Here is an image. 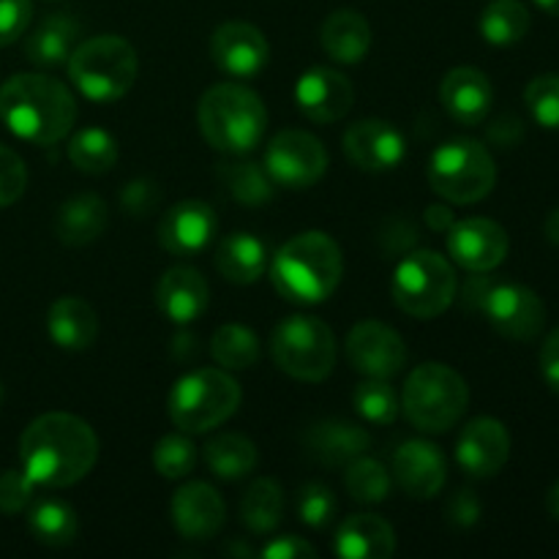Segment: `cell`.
Masks as SVG:
<instances>
[{
	"instance_id": "53",
	"label": "cell",
	"mask_w": 559,
	"mask_h": 559,
	"mask_svg": "<svg viewBox=\"0 0 559 559\" xmlns=\"http://www.w3.org/2000/svg\"><path fill=\"white\" fill-rule=\"evenodd\" d=\"M546 511H549L551 519L559 522V480L549 489V497H546Z\"/></svg>"
},
{
	"instance_id": "17",
	"label": "cell",
	"mask_w": 559,
	"mask_h": 559,
	"mask_svg": "<svg viewBox=\"0 0 559 559\" xmlns=\"http://www.w3.org/2000/svg\"><path fill=\"white\" fill-rule=\"evenodd\" d=\"M511 459V435L497 418H475L462 429L456 462L469 478H495Z\"/></svg>"
},
{
	"instance_id": "51",
	"label": "cell",
	"mask_w": 559,
	"mask_h": 559,
	"mask_svg": "<svg viewBox=\"0 0 559 559\" xmlns=\"http://www.w3.org/2000/svg\"><path fill=\"white\" fill-rule=\"evenodd\" d=\"M453 211L445 205H429L426 207V224H429L431 229H437V233H448V229L453 227Z\"/></svg>"
},
{
	"instance_id": "6",
	"label": "cell",
	"mask_w": 559,
	"mask_h": 559,
	"mask_svg": "<svg viewBox=\"0 0 559 559\" xmlns=\"http://www.w3.org/2000/svg\"><path fill=\"white\" fill-rule=\"evenodd\" d=\"M467 404L469 388L459 371L445 364H420L404 382L399 407L418 431L445 435L462 420Z\"/></svg>"
},
{
	"instance_id": "15",
	"label": "cell",
	"mask_w": 559,
	"mask_h": 559,
	"mask_svg": "<svg viewBox=\"0 0 559 559\" xmlns=\"http://www.w3.org/2000/svg\"><path fill=\"white\" fill-rule=\"evenodd\" d=\"M211 58L233 80H251L271 60V47L260 27L249 22H224L211 36Z\"/></svg>"
},
{
	"instance_id": "30",
	"label": "cell",
	"mask_w": 559,
	"mask_h": 559,
	"mask_svg": "<svg viewBox=\"0 0 559 559\" xmlns=\"http://www.w3.org/2000/svg\"><path fill=\"white\" fill-rule=\"evenodd\" d=\"M216 267L227 282L254 284L267 267V249L249 233H233L216 246Z\"/></svg>"
},
{
	"instance_id": "27",
	"label": "cell",
	"mask_w": 559,
	"mask_h": 559,
	"mask_svg": "<svg viewBox=\"0 0 559 559\" xmlns=\"http://www.w3.org/2000/svg\"><path fill=\"white\" fill-rule=\"evenodd\" d=\"M47 328L58 347L82 353V349L93 347V342H96L98 317L87 300L76 298V295H66V298H58L49 306Z\"/></svg>"
},
{
	"instance_id": "10",
	"label": "cell",
	"mask_w": 559,
	"mask_h": 559,
	"mask_svg": "<svg viewBox=\"0 0 559 559\" xmlns=\"http://www.w3.org/2000/svg\"><path fill=\"white\" fill-rule=\"evenodd\" d=\"M393 300L415 320L440 317L456 298V273L442 254L418 249L399 262L391 284Z\"/></svg>"
},
{
	"instance_id": "12",
	"label": "cell",
	"mask_w": 559,
	"mask_h": 559,
	"mask_svg": "<svg viewBox=\"0 0 559 559\" xmlns=\"http://www.w3.org/2000/svg\"><path fill=\"white\" fill-rule=\"evenodd\" d=\"M480 314H486L491 328L511 342H533L546 325L544 300L524 284H491L480 304Z\"/></svg>"
},
{
	"instance_id": "45",
	"label": "cell",
	"mask_w": 559,
	"mask_h": 559,
	"mask_svg": "<svg viewBox=\"0 0 559 559\" xmlns=\"http://www.w3.org/2000/svg\"><path fill=\"white\" fill-rule=\"evenodd\" d=\"M158 202H162V189H158L156 180L151 178H136L120 189V207H123L129 216H147V213L156 211Z\"/></svg>"
},
{
	"instance_id": "5",
	"label": "cell",
	"mask_w": 559,
	"mask_h": 559,
	"mask_svg": "<svg viewBox=\"0 0 559 559\" xmlns=\"http://www.w3.org/2000/svg\"><path fill=\"white\" fill-rule=\"evenodd\" d=\"M66 63H69V80L93 104H112L123 98L140 71L136 49L115 33L76 44Z\"/></svg>"
},
{
	"instance_id": "29",
	"label": "cell",
	"mask_w": 559,
	"mask_h": 559,
	"mask_svg": "<svg viewBox=\"0 0 559 559\" xmlns=\"http://www.w3.org/2000/svg\"><path fill=\"white\" fill-rule=\"evenodd\" d=\"M80 38V22L69 14H49L27 36L25 55L36 66H60L71 58Z\"/></svg>"
},
{
	"instance_id": "13",
	"label": "cell",
	"mask_w": 559,
	"mask_h": 559,
	"mask_svg": "<svg viewBox=\"0 0 559 559\" xmlns=\"http://www.w3.org/2000/svg\"><path fill=\"white\" fill-rule=\"evenodd\" d=\"M347 360L364 377L388 380V377L399 374L404 369L407 347H404V338L391 325L380 320H364L349 331Z\"/></svg>"
},
{
	"instance_id": "38",
	"label": "cell",
	"mask_w": 559,
	"mask_h": 559,
	"mask_svg": "<svg viewBox=\"0 0 559 559\" xmlns=\"http://www.w3.org/2000/svg\"><path fill=\"white\" fill-rule=\"evenodd\" d=\"M344 486L355 502L374 506V502H385L391 495V473L377 459L358 456L344 469Z\"/></svg>"
},
{
	"instance_id": "20",
	"label": "cell",
	"mask_w": 559,
	"mask_h": 559,
	"mask_svg": "<svg viewBox=\"0 0 559 559\" xmlns=\"http://www.w3.org/2000/svg\"><path fill=\"white\" fill-rule=\"evenodd\" d=\"M169 516L186 540H211L224 527L227 506L213 486L186 484L173 495Z\"/></svg>"
},
{
	"instance_id": "32",
	"label": "cell",
	"mask_w": 559,
	"mask_h": 559,
	"mask_svg": "<svg viewBox=\"0 0 559 559\" xmlns=\"http://www.w3.org/2000/svg\"><path fill=\"white\" fill-rule=\"evenodd\" d=\"M260 453L243 435H218L205 445V464L222 480H240L254 473Z\"/></svg>"
},
{
	"instance_id": "36",
	"label": "cell",
	"mask_w": 559,
	"mask_h": 559,
	"mask_svg": "<svg viewBox=\"0 0 559 559\" xmlns=\"http://www.w3.org/2000/svg\"><path fill=\"white\" fill-rule=\"evenodd\" d=\"M218 178H222L224 189L243 205H265L273 197V180L265 173V167L254 162H224L218 167Z\"/></svg>"
},
{
	"instance_id": "47",
	"label": "cell",
	"mask_w": 559,
	"mask_h": 559,
	"mask_svg": "<svg viewBox=\"0 0 559 559\" xmlns=\"http://www.w3.org/2000/svg\"><path fill=\"white\" fill-rule=\"evenodd\" d=\"M480 500L475 497V491L462 489L448 500V519H451L456 527H473L480 522Z\"/></svg>"
},
{
	"instance_id": "18",
	"label": "cell",
	"mask_w": 559,
	"mask_h": 559,
	"mask_svg": "<svg viewBox=\"0 0 559 559\" xmlns=\"http://www.w3.org/2000/svg\"><path fill=\"white\" fill-rule=\"evenodd\" d=\"M218 218L202 200H183L169 207L158 224V243L175 257H194L211 246Z\"/></svg>"
},
{
	"instance_id": "50",
	"label": "cell",
	"mask_w": 559,
	"mask_h": 559,
	"mask_svg": "<svg viewBox=\"0 0 559 559\" xmlns=\"http://www.w3.org/2000/svg\"><path fill=\"white\" fill-rule=\"evenodd\" d=\"M540 371L551 391L559 393V328L546 336L544 347H540Z\"/></svg>"
},
{
	"instance_id": "35",
	"label": "cell",
	"mask_w": 559,
	"mask_h": 559,
	"mask_svg": "<svg viewBox=\"0 0 559 559\" xmlns=\"http://www.w3.org/2000/svg\"><path fill=\"white\" fill-rule=\"evenodd\" d=\"M69 158L80 173L104 175L118 164V142L104 129H82L71 136Z\"/></svg>"
},
{
	"instance_id": "26",
	"label": "cell",
	"mask_w": 559,
	"mask_h": 559,
	"mask_svg": "<svg viewBox=\"0 0 559 559\" xmlns=\"http://www.w3.org/2000/svg\"><path fill=\"white\" fill-rule=\"evenodd\" d=\"M320 41L328 58L344 66H355L369 55L371 25L360 11L338 9L333 14H328V20L322 22Z\"/></svg>"
},
{
	"instance_id": "33",
	"label": "cell",
	"mask_w": 559,
	"mask_h": 559,
	"mask_svg": "<svg viewBox=\"0 0 559 559\" xmlns=\"http://www.w3.org/2000/svg\"><path fill=\"white\" fill-rule=\"evenodd\" d=\"M284 516V491L276 480L260 478L240 500V519L254 535H271Z\"/></svg>"
},
{
	"instance_id": "28",
	"label": "cell",
	"mask_w": 559,
	"mask_h": 559,
	"mask_svg": "<svg viewBox=\"0 0 559 559\" xmlns=\"http://www.w3.org/2000/svg\"><path fill=\"white\" fill-rule=\"evenodd\" d=\"M109 213L102 197L76 194L66 200L55 213V235L66 246H87L102 238Z\"/></svg>"
},
{
	"instance_id": "52",
	"label": "cell",
	"mask_w": 559,
	"mask_h": 559,
	"mask_svg": "<svg viewBox=\"0 0 559 559\" xmlns=\"http://www.w3.org/2000/svg\"><path fill=\"white\" fill-rule=\"evenodd\" d=\"M544 229H546V240H549V243H555L559 249V207H555V211L546 216V227Z\"/></svg>"
},
{
	"instance_id": "22",
	"label": "cell",
	"mask_w": 559,
	"mask_h": 559,
	"mask_svg": "<svg viewBox=\"0 0 559 559\" xmlns=\"http://www.w3.org/2000/svg\"><path fill=\"white\" fill-rule=\"evenodd\" d=\"M440 102L456 123L478 126L491 112L495 87H491V80L480 69L459 66V69L448 71L445 80H442Z\"/></svg>"
},
{
	"instance_id": "54",
	"label": "cell",
	"mask_w": 559,
	"mask_h": 559,
	"mask_svg": "<svg viewBox=\"0 0 559 559\" xmlns=\"http://www.w3.org/2000/svg\"><path fill=\"white\" fill-rule=\"evenodd\" d=\"M535 3H538V9H544L546 14L559 16V0H535Z\"/></svg>"
},
{
	"instance_id": "8",
	"label": "cell",
	"mask_w": 559,
	"mask_h": 559,
	"mask_svg": "<svg viewBox=\"0 0 559 559\" xmlns=\"http://www.w3.org/2000/svg\"><path fill=\"white\" fill-rule=\"evenodd\" d=\"M429 183L442 200L453 205H473L491 194L497 183V164L489 147L459 136L448 140L431 153Z\"/></svg>"
},
{
	"instance_id": "40",
	"label": "cell",
	"mask_w": 559,
	"mask_h": 559,
	"mask_svg": "<svg viewBox=\"0 0 559 559\" xmlns=\"http://www.w3.org/2000/svg\"><path fill=\"white\" fill-rule=\"evenodd\" d=\"M153 467L162 478L178 480L186 478L197 467V448L194 442L183 435H167L153 448Z\"/></svg>"
},
{
	"instance_id": "49",
	"label": "cell",
	"mask_w": 559,
	"mask_h": 559,
	"mask_svg": "<svg viewBox=\"0 0 559 559\" xmlns=\"http://www.w3.org/2000/svg\"><path fill=\"white\" fill-rule=\"evenodd\" d=\"M522 136H524V126L522 120L513 118V115H502V118H497L495 123L489 126V140L500 147L519 145Z\"/></svg>"
},
{
	"instance_id": "24",
	"label": "cell",
	"mask_w": 559,
	"mask_h": 559,
	"mask_svg": "<svg viewBox=\"0 0 559 559\" xmlns=\"http://www.w3.org/2000/svg\"><path fill=\"white\" fill-rule=\"evenodd\" d=\"M333 546L342 559H388L396 551V533L377 513H355L338 524Z\"/></svg>"
},
{
	"instance_id": "21",
	"label": "cell",
	"mask_w": 559,
	"mask_h": 559,
	"mask_svg": "<svg viewBox=\"0 0 559 559\" xmlns=\"http://www.w3.org/2000/svg\"><path fill=\"white\" fill-rule=\"evenodd\" d=\"M393 475L415 500H431L448 480V462L435 442L409 440L393 453Z\"/></svg>"
},
{
	"instance_id": "41",
	"label": "cell",
	"mask_w": 559,
	"mask_h": 559,
	"mask_svg": "<svg viewBox=\"0 0 559 559\" xmlns=\"http://www.w3.org/2000/svg\"><path fill=\"white\" fill-rule=\"evenodd\" d=\"M530 115L544 129L559 131V74H540L524 91Z\"/></svg>"
},
{
	"instance_id": "14",
	"label": "cell",
	"mask_w": 559,
	"mask_h": 559,
	"mask_svg": "<svg viewBox=\"0 0 559 559\" xmlns=\"http://www.w3.org/2000/svg\"><path fill=\"white\" fill-rule=\"evenodd\" d=\"M511 240L491 218H464L448 229V254L469 273H489L506 262Z\"/></svg>"
},
{
	"instance_id": "44",
	"label": "cell",
	"mask_w": 559,
	"mask_h": 559,
	"mask_svg": "<svg viewBox=\"0 0 559 559\" xmlns=\"http://www.w3.org/2000/svg\"><path fill=\"white\" fill-rule=\"evenodd\" d=\"M27 169L20 153L0 145V207H9L25 194Z\"/></svg>"
},
{
	"instance_id": "23",
	"label": "cell",
	"mask_w": 559,
	"mask_h": 559,
	"mask_svg": "<svg viewBox=\"0 0 559 559\" xmlns=\"http://www.w3.org/2000/svg\"><path fill=\"white\" fill-rule=\"evenodd\" d=\"M156 304L175 325H189L200 320L211 304V287L197 267H169L156 287Z\"/></svg>"
},
{
	"instance_id": "16",
	"label": "cell",
	"mask_w": 559,
	"mask_h": 559,
	"mask_svg": "<svg viewBox=\"0 0 559 559\" xmlns=\"http://www.w3.org/2000/svg\"><path fill=\"white\" fill-rule=\"evenodd\" d=\"M344 153L349 162L366 173L396 169L407 156V142L402 131L382 118H366L344 131Z\"/></svg>"
},
{
	"instance_id": "1",
	"label": "cell",
	"mask_w": 559,
	"mask_h": 559,
	"mask_svg": "<svg viewBox=\"0 0 559 559\" xmlns=\"http://www.w3.org/2000/svg\"><path fill=\"white\" fill-rule=\"evenodd\" d=\"M98 459V437L82 418L47 413L31 420L20 437L22 469L36 486L66 489L85 478Z\"/></svg>"
},
{
	"instance_id": "43",
	"label": "cell",
	"mask_w": 559,
	"mask_h": 559,
	"mask_svg": "<svg viewBox=\"0 0 559 559\" xmlns=\"http://www.w3.org/2000/svg\"><path fill=\"white\" fill-rule=\"evenodd\" d=\"M33 497H36V484L25 469H3L0 473V513L14 516L31 508Z\"/></svg>"
},
{
	"instance_id": "55",
	"label": "cell",
	"mask_w": 559,
	"mask_h": 559,
	"mask_svg": "<svg viewBox=\"0 0 559 559\" xmlns=\"http://www.w3.org/2000/svg\"><path fill=\"white\" fill-rule=\"evenodd\" d=\"M0 399H3V388H0Z\"/></svg>"
},
{
	"instance_id": "11",
	"label": "cell",
	"mask_w": 559,
	"mask_h": 559,
	"mask_svg": "<svg viewBox=\"0 0 559 559\" xmlns=\"http://www.w3.org/2000/svg\"><path fill=\"white\" fill-rule=\"evenodd\" d=\"M265 173L282 189L304 191L322 180L328 169V151L314 134L287 129L271 140L265 151Z\"/></svg>"
},
{
	"instance_id": "37",
	"label": "cell",
	"mask_w": 559,
	"mask_h": 559,
	"mask_svg": "<svg viewBox=\"0 0 559 559\" xmlns=\"http://www.w3.org/2000/svg\"><path fill=\"white\" fill-rule=\"evenodd\" d=\"M211 353L216 364L227 371H243L260 360V338L246 325H222L213 333Z\"/></svg>"
},
{
	"instance_id": "25",
	"label": "cell",
	"mask_w": 559,
	"mask_h": 559,
	"mask_svg": "<svg viewBox=\"0 0 559 559\" xmlns=\"http://www.w3.org/2000/svg\"><path fill=\"white\" fill-rule=\"evenodd\" d=\"M369 445V431L349 420H322L306 431V448L325 467H344L364 456Z\"/></svg>"
},
{
	"instance_id": "46",
	"label": "cell",
	"mask_w": 559,
	"mask_h": 559,
	"mask_svg": "<svg viewBox=\"0 0 559 559\" xmlns=\"http://www.w3.org/2000/svg\"><path fill=\"white\" fill-rule=\"evenodd\" d=\"M33 20V0H0V47L25 36Z\"/></svg>"
},
{
	"instance_id": "48",
	"label": "cell",
	"mask_w": 559,
	"mask_h": 559,
	"mask_svg": "<svg viewBox=\"0 0 559 559\" xmlns=\"http://www.w3.org/2000/svg\"><path fill=\"white\" fill-rule=\"evenodd\" d=\"M260 555L265 559H314L317 549L298 535H282V538H273Z\"/></svg>"
},
{
	"instance_id": "34",
	"label": "cell",
	"mask_w": 559,
	"mask_h": 559,
	"mask_svg": "<svg viewBox=\"0 0 559 559\" xmlns=\"http://www.w3.org/2000/svg\"><path fill=\"white\" fill-rule=\"evenodd\" d=\"M478 27L491 47H511L527 36L530 11L522 0H491L480 14Z\"/></svg>"
},
{
	"instance_id": "19",
	"label": "cell",
	"mask_w": 559,
	"mask_h": 559,
	"mask_svg": "<svg viewBox=\"0 0 559 559\" xmlns=\"http://www.w3.org/2000/svg\"><path fill=\"white\" fill-rule=\"evenodd\" d=\"M298 109L314 123H336L353 109L355 91L353 82L336 69L317 66L309 69L295 85Z\"/></svg>"
},
{
	"instance_id": "4",
	"label": "cell",
	"mask_w": 559,
	"mask_h": 559,
	"mask_svg": "<svg viewBox=\"0 0 559 559\" xmlns=\"http://www.w3.org/2000/svg\"><path fill=\"white\" fill-rule=\"evenodd\" d=\"M197 118L207 145L229 156L254 151L267 129V109L260 93L238 82L207 87L200 98Z\"/></svg>"
},
{
	"instance_id": "9",
	"label": "cell",
	"mask_w": 559,
	"mask_h": 559,
	"mask_svg": "<svg viewBox=\"0 0 559 559\" xmlns=\"http://www.w3.org/2000/svg\"><path fill=\"white\" fill-rule=\"evenodd\" d=\"M271 353L284 374L320 382L336 366V336L320 317L293 314L273 328Z\"/></svg>"
},
{
	"instance_id": "3",
	"label": "cell",
	"mask_w": 559,
	"mask_h": 559,
	"mask_svg": "<svg viewBox=\"0 0 559 559\" xmlns=\"http://www.w3.org/2000/svg\"><path fill=\"white\" fill-rule=\"evenodd\" d=\"M344 276V257L336 240L320 229L289 238L271 262L273 287L289 304L314 306L331 298Z\"/></svg>"
},
{
	"instance_id": "39",
	"label": "cell",
	"mask_w": 559,
	"mask_h": 559,
	"mask_svg": "<svg viewBox=\"0 0 559 559\" xmlns=\"http://www.w3.org/2000/svg\"><path fill=\"white\" fill-rule=\"evenodd\" d=\"M353 402H355V413L374 426L393 424L399 415L396 393H393V388L388 385V380H380V377H369V380L360 382V385L355 388Z\"/></svg>"
},
{
	"instance_id": "42",
	"label": "cell",
	"mask_w": 559,
	"mask_h": 559,
	"mask_svg": "<svg viewBox=\"0 0 559 559\" xmlns=\"http://www.w3.org/2000/svg\"><path fill=\"white\" fill-rule=\"evenodd\" d=\"M298 516L311 530H322L336 516V495L322 484H306L298 491Z\"/></svg>"
},
{
	"instance_id": "31",
	"label": "cell",
	"mask_w": 559,
	"mask_h": 559,
	"mask_svg": "<svg viewBox=\"0 0 559 559\" xmlns=\"http://www.w3.org/2000/svg\"><path fill=\"white\" fill-rule=\"evenodd\" d=\"M27 527H31L33 538L44 546H69L74 544L76 533H80V522H76V513L69 502L63 500H38L31 502V511H27Z\"/></svg>"
},
{
	"instance_id": "2",
	"label": "cell",
	"mask_w": 559,
	"mask_h": 559,
	"mask_svg": "<svg viewBox=\"0 0 559 559\" xmlns=\"http://www.w3.org/2000/svg\"><path fill=\"white\" fill-rule=\"evenodd\" d=\"M0 120L31 145H55L76 120V98L47 74H16L0 87Z\"/></svg>"
},
{
	"instance_id": "7",
	"label": "cell",
	"mask_w": 559,
	"mask_h": 559,
	"mask_svg": "<svg viewBox=\"0 0 559 559\" xmlns=\"http://www.w3.org/2000/svg\"><path fill=\"white\" fill-rule=\"evenodd\" d=\"M240 407V385L227 369H197L180 377L167 399L169 420L186 435H205L227 424Z\"/></svg>"
}]
</instances>
